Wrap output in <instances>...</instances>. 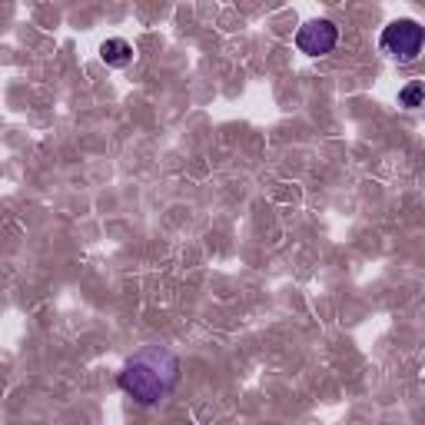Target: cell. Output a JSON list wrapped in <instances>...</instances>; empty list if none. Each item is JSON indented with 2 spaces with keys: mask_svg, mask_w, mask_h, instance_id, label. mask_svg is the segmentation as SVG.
Listing matches in <instances>:
<instances>
[{
  "mask_svg": "<svg viewBox=\"0 0 425 425\" xmlns=\"http://www.w3.org/2000/svg\"><path fill=\"white\" fill-rule=\"evenodd\" d=\"M176 379H180V359L163 346H150L123 365L120 389L140 405H153L176 386Z\"/></svg>",
  "mask_w": 425,
  "mask_h": 425,
  "instance_id": "6da1fadb",
  "label": "cell"
},
{
  "mask_svg": "<svg viewBox=\"0 0 425 425\" xmlns=\"http://www.w3.org/2000/svg\"><path fill=\"white\" fill-rule=\"evenodd\" d=\"M379 47H382L392 60L412 63L425 47V27L419 24V20H412V17H399V20H392V24L382 30Z\"/></svg>",
  "mask_w": 425,
  "mask_h": 425,
  "instance_id": "7a4b0ae2",
  "label": "cell"
},
{
  "mask_svg": "<svg viewBox=\"0 0 425 425\" xmlns=\"http://www.w3.org/2000/svg\"><path fill=\"white\" fill-rule=\"evenodd\" d=\"M339 43V27L332 20H306V24L296 30V47H299L306 57H325L332 53Z\"/></svg>",
  "mask_w": 425,
  "mask_h": 425,
  "instance_id": "3957f363",
  "label": "cell"
},
{
  "mask_svg": "<svg viewBox=\"0 0 425 425\" xmlns=\"http://www.w3.org/2000/svg\"><path fill=\"white\" fill-rule=\"evenodd\" d=\"M100 60L107 63V67H116V70H120V67H126V63L133 60V47L120 37L103 40L100 43Z\"/></svg>",
  "mask_w": 425,
  "mask_h": 425,
  "instance_id": "277c9868",
  "label": "cell"
},
{
  "mask_svg": "<svg viewBox=\"0 0 425 425\" xmlns=\"http://www.w3.org/2000/svg\"><path fill=\"white\" fill-rule=\"evenodd\" d=\"M422 100H425V83L422 80H412V83H405V87L399 90V107H405V110H415Z\"/></svg>",
  "mask_w": 425,
  "mask_h": 425,
  "instance_id": "5b68a950",
  "label": "cell"
}]
</instances>
